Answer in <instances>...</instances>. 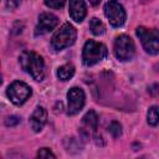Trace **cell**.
I'll return each mask as SVG.
<instances>
[{
	"label": "cell",
	"mask_w": 159,
	"mask_h": 159,
	"mask_svg": "<svg viewBox=\"0 0 159 159\" xmlns=\"http://www.w3.org/2000/svg\"><path fill=\"white\" fill-rule=\"evenodd\" d=\"M73 75H75V67L72 65H70V63L62 65L57 70V77L61 81H68Z\"/></svg>",
	"instance_id": "13"
},
{
	"label": "cell",
	"mask_w": 159,
	"mask_h": 159,
	"mask_svg": "<svg viewBox=\"0 0 159 159\" xmlns=\"http://www.w3.org/2000/svg\"><path fill=\"white\" fill-rule=\"evenodd\" d=\"M137 36L139 37L144 50L150 55L159 52V31L157 29H147L139 26L137 29Z\"/></svg>",
	"instance_id": "4"
},
{
	"label": "cell",
	"mask_w": 159,
	"mask_h": 159,
	"mask_svg": "<svg viewBox=\"0 0 159 159\" xmlns=\"http://www.w3.org/2000/svg\"><path fill=\"white\" fill-rule=\"evenodd\" d=\"M108 130H109V133H111V134H112L114 138H118V137L122 134V125H120L118 122L113 120V122L109 124Z\"/></svg>",
	"instance_id": "16"
},
{
	"label": "cell",
	"mask_w": 159,
	"mask_h": 159,
	"mask_svg": "<svg viewBox=\"0 0 159 159\" xmlns=\"http://www.w3.org/2000/svg\"><path fill=\"white\" fill-rule=\"evenodd\" d=\"M68 101V114L75 116L77 114L84 106V93L78 87H72L67 93Z\"/></svg>",
	"instance_id": "8"
},
{
	"label": "cell",
	"mask_w": 159,
	"mask_h": 159,
	"mask_svg": "<svg viewBox=\"0 0 159 159\" xmlns=\"http://www.w3.org/2000/svg\"><path fill=\"white\" fill-rule=\"evenodd\" d=\"M47 122V112L43 107L39 106L35 108V111L32 112L31 117H30V125L32 128L34 132H41L42 128L45 127Z\"/></svg>",
	"instance_id": "10"
},
{
	"label": "cell",
	"mask_w": 159,
	"mask_h": 159,
	"mask_svg": "<svg viewBox=\"0 0 159 159\" xmlns=\"http://www.w3.org/2000/svg\"><path fill=\"white\" fill-rule=\"evenodd\" d=\"M83 125L86 128V130L88 133H93L96 132V129L98 128V116L94 111H89L84 114L83 117Z\"/></svg>",
	"instance_id": "12"
},
{
	"label": "cell",
	"mask_w": 159,
	"mask_h": 159,
	"mask_svg": "<svg viewBox=\"0 0 159 159\" xmlns=\"http://www.w3.org/2000/svg\"><path fill=\"white\" fill-rule=\"evenodd\" d=\"M70 16L76 22H81L86 16V4L84 0H70V7H68Z\"/></svg>",
	"instance_id": "11"
},
{
	"label": "cell",
	"mask_w": 159,
	"mask_h": 159,
	"mask_svg": "<svg viewBox=\"0 0 159 159\" xmlns=\"http://www.w3.org/2000/svg\"><path fill=\"white\" fill-rule=\"evenodd\" d=\"M19 62L34 80L42 81L45 77V62L42 57L34 51H24L19 56Z\"/></svg>",
	"instance_id": "1"
},
{
	"label": "cell",
	"mask_w": 159,
	"mask_h": 159,
	"mask_svg": "<svg viewBox=\"0 0 159 159\" xmlns=\"http://www.w3.org/2000/svg\"><path fill=\"white\" fill-rule=\"evenodd\" d=\"M37 157L39 158H55V154L47 148H41L37 153Z\"/></svg>",
	"instance_id": "18"
},
{
	"label": "cell",
	"mask_w": 159,
	"mask_h": 159,
	"mask_svg": "<svg viewBox=\"0 0 159 159\" xmlns=\"http://www.w3.org/2000/svg\"><path fill=\"white\" fill-rule=\"evenodd\" d=\"M89 2H91L92 5H94V6H96V5H98V4L101 2V0H89Z\"/></svg>",
	"instance_id": "21"
},
{
	"label": "cell",
	"mask_w": 159,
	"mask_h": 159,
	"mask_svg": "<svg viewBox=\"0 0 159 159\" xmlns=\"http://www.w3.org/2000/svg\"><path fill=\"white\" fill-rule=\"evenodd\" d=\"M135 46L133 40L127 35H119L114 41V55L120 61H129L133 58Z\"/></svg>",
	"instance_id": "5"
},
{
	"label": "cell",
	"mask_w": 159,
	"mask_h": 159,
	"mask_svg": "<svg viewBox=\"0 0 159 159\" xmlns=\"http://www.w3.org/2000/svg\"><path fill=\"white\" fill-rule=\"evenodd\" d=\"M46 6L51 7V9H61L65 5L66 0H43Z\"/></svg>",
	"instance_id": "17"
},
{
	"label": "cell",
	"mask_w": 159,
	"mask_h": 159,
	"mask_svg": "<svg viewBox=\"0 0 159 159\" xmlns=\"http://www.w3.org/2000/svg\"><path fill=\"white\" fill-rule=\"evenodd\" d=\"M19 122H20V118H19V117L11 116V117H7V119H6V125H16Z\"/></svg>",
	"instance_id": "20"
},
{
	"label": "cell",
	"mask_w": 159,
	"mask_h": 159,
	"mask_svg": "<svg viewBox=\"0 0 159 159\" xmlns=\"http://www.w3.org/2000/svg\"><path fill=\"white\" fill-rule=\"evenodd\" d=\"M7 97L9 99L14 103V104H22L24 102H26V99L31 96V88L24 83V82H20V81H15L12 82L9 87H7Z\"/></svg>",
	"instance_id": "7"
},
{
	"label": "cell",
	"mask_w": 159,
	"mask_h": 159,
	"mask_svg": "<svg viewBox=\"0 0 159 159\" xmlns=\"http://www.w3.org/2000/svg\"><path fill=\"white\" fill-rule=\"evenodd\" d=\"M20 2L21 0H6V7L10 10H14L20 5Z\"/></svg>",
	"instance_id": "19"
},
{
	"label": "cell",
	"mask_w": 159,
	"mask_h": 159,
	"mask_svg": "<svg viewBox=\"0 0 159 159\" xmlns=\"http://www.w3.org/2000/svg\"><path fill=\"white\" fill-rule=\"evenodd\" d=\"M104 15L108 19L109 24L114 27H119L125 21L124 7L117 0H109L104 5Z\"/></svg>",
	"instance_id": "6"
},
{
	"label": "cell",
	"mask_w": 159,
	"mask_h": 159,
	"mask_svg": "<svg viewBox=\"0 0 159 159\" xmlns=\"http://www.w3.org/2000/svg\"><path fill=\"white\" fill-rule=\"evenodd\" d=\"M89 30L93 35L99 36V35H103L106 32V26L101 20H98L97 17H93L89 21Z\"/></svg>",
	"instance_id": "14"
},
{
	"label": "cell",
	"mask_w": 159,
	"mask_h": 159,
	"mask_svg": "<svg viewBox=\"0 0 159 159\" xmlns=\"http://www.w3.org/2000/svg\"><path fill=\"white\" fill-rule=\"evenodd\" d=\"M76 36H77L76 29L70 22H66L53 34L51 45L56 51L63 50L65 47H68L75 42Z\"/></svg>",
	"instance_id": "3"
},
{
	"label": "cell",
	"mask_w": 159,
	"mask_h": 159,
	"mask_svg": "<svg viewBox=\"0 0 159 159\" xmlns=\"http://www.w3.org/2000/svg\"><path fill=\"white\" fill-rule=\"evenodd\" d=\"M107 56V47L97 41L88 40L82 51V62L86 66H93L97 62L102 61Z\"/></svg>",
	"instance_id": "2"
},
{
	"label": "cell",
	"mask_w": 159,
	"mask_h": 159,
	"mask_svg": "<svg viewBox=\"0 0 159 159\" xmlns=\"http://www.w3.org/2000/svg\"><path fill=\"white\" fill-rule=\"evenodd\" d=\"M58 24V19L50 12H43L39 16V24L36 27V35L45 34L51 30H53Z\"/></svg>",
	"instance_id": "9"
},
{
	"label": "cell",
	"mask_w": 159,
	"mask_h": 159,
	"mask_svg": "<svg viewBox=\"0 0 159 159\" xmlns=\"http://www.w3.org/2000/svg\"><path fill=\"white\" fill-rule=\"evenodd\" d=\"M147 120L150 125H157L159 123V108L158 107H150L148 109Z\"/></svg>",
	"instance_id": "15"
}]
</instances>
